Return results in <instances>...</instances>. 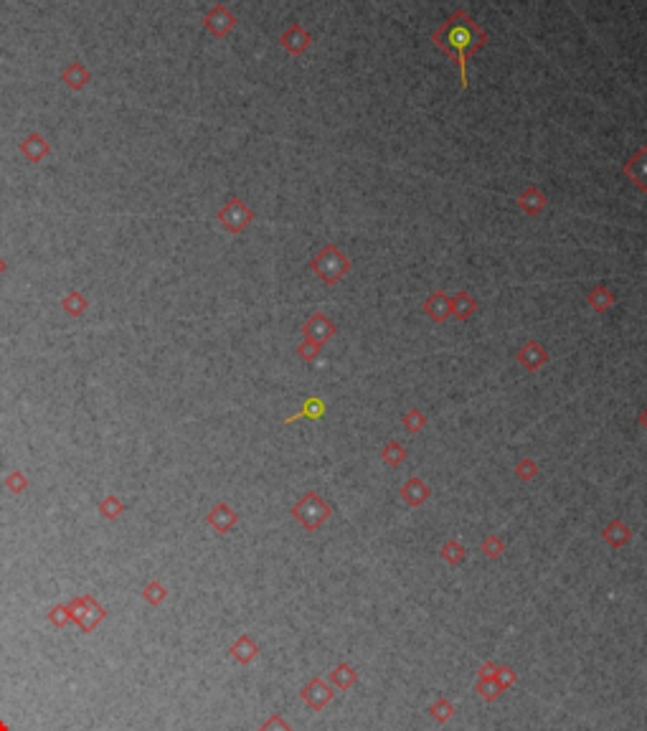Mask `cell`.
<instances>
[{
  "label": "cell",
  "mask_w": 647,
  "mask_h": 731,
  "mask_svg": "<svg viewBox=\"0 0 647 731\" xmlns=\"http://www.w3.org/2000/svg\"><path fill=\"white\" fill-rule=\"evenodd\" d=\"M431 43L455 61L459 69L462 89H467V61L475 51H480L488 43V34L480 28V23L465 10H455L444 23L431 31Z\"/></svg>",
  "instance_id": "1"
},
{
  "label": "cell",
  "mask_w": 647,
  "mask_h": 731,
  "mask_svg": "<svg viewBox=\"0 0 647 731\" xmlns=\"http://www.w3.org/2000/svg\"><path fill=\"white\" fill-rule=\"evenodd\" d=\"M310 267H313V272H315L325 284H335V282H341L343 277L348 274L350 259L345 257V251H343L341 247L328 244V247L320 249V254L313 259V265Z\"/></svg>",
  "instance_id": "2"
},
{
  "label": "cell",
  "mask_w": 647,
  "mask_h": 731,
  "mask_svg": "<svg viewBox=\"0 0 647 731\" xmlns=\"http://www.w3.org/2000/svg\"><path fill=\"white\" fill-rule=\"evenodd\" d=\"M292 513L297 515L299 524L305 526L307 531H315V528H320L325 524V518L330 515V506L320 495H315V493H307L305 498L292 508Z\"/></svg>",
  "instance_id": "3"
},
{
  "label": "cell",
  "mask_w": 647,
  "mask_h": 731,
  "mask_svg": "<svg viewBox=\"0 0 647 731\" xmlns=\"http://www.w3.org/2000/svg\"><path fill=\"white\" fill-rule=\"evenodd\" d=\"M218 221H221V224H224L229 232L239 234V232H244V229L249 226L251 211L244 206L239 199H231L224 208H221V211H218Z\"/></svg>",
  "instance_id": "4"
},
{
  "label": "cell",
  "mask_w": 647,
  "mask_h": 731,
  "mask_svg": "<svg viewBox=\"0 0 647 731\" xmlns=\"http://www.w3.org/2000/svg\"><path fill=\"white\" fill-rule=\"evenodd\" d=\"M335 323H332L330 317L325 315V313H315V315H310L307 317V323L302 325V333H305V341L310 343H317V346H323V343H328L335 335Z\"/></svg>",
  "instance_id": "5"
},
{
  "label": "cell",
  "mask_w": 647,
  "mask_h": 731,
  "mask_svg": "<svg viewBox=\"0 0 647 731\" xmlns=\"http://www.w3.org/2000/svg\"><path fill=\"white\" fill-rule=\"evenodd\" d=\"M624 175L637 185L639 191L647 193V145H642V148L624 163Z\"/></svg>",
  "instance_id": "6"
},
{
  "label": "cell",
  "mask_w": 647,
  "mask_h": 731,
  "mask_svg": "<svg viewBox=\"0 0 647 731\" xmlns=\"http://www.w3.org/2000/svg\"><path fill=\"white\" fill-rule=\"evenodd\" d=\"M515 358H518V363H521L525 371H531V374H533V371H538V368H543V366L548 363L546 348H543L541 343H536V341L525 343V346L518 350V356H515Z\"/></svg>",
  "instance_id": "7"
},
{
  "label": "cell",
  "mask_w": 647,
  "mask_h": 731,
  "mask_svg": "<svg viewBox=\"0 0 647 731\" xmlns=\"http://www.w3.org/2000/svg\"><path fill=\"white\" fill-rule=\"evenodd\" d=\"M424 313H427L434 323H444V320L452 315V300H449L442 290L431 292L429 297L424 300Z\"/></svg>",
  "instance_id": "8"
},
{
  "label": "cell",
  "mask_w": 647,
  "mask_h": 731,
  "mask_svg": "<svg viewBox=\"0 0 647 731\" xmlns=\"http://www.w3.org/2000/svg\"><path fill=\"white\" fill-rule=\"evenodd\" d=\"M280 41H282V46L290 51L292 56H299V54H302V51L310 46V41H313V38H310V34H307L302 25L295 23V25H290V28L284 31Z\"/></svg>",
  "instance_id": "9"
},
{
  "label": "cell",
  "mask_w": 647,
  "mask_h": 731,
  "mask_svg": "<svg viewBox=\"0 0 647 731\" xmlns=\"http://www.w3.org/2000/svg\"><path fill=\"white\" fill-rule=\"evenodd\" d=\"M548 199H546V193L538 191L536 185H528L525 191L518 196V206L525 211V214H531V216H536V214H541L543 208H546Z\"/></svg>",
  "instance_id": "10"
},
{
  "label": "cell",
  "mask_w": 647,
  "mask_h": 731,
  "mask_svg": "<svg viewBox=\"0 0 647 731\" xmlns=\"http://www.w3.org/2000/svg\"><path fill=\"white\" fill-rule=\"evenodd\" d=\"M587 305H589L594 313H606V310L614 305V295L609 292L606 284H597V287L587 295Z\"/></svg>",
  "instance_id": "11"
},
{
  "label": "cell",
  "mask_w": 647,
  "mask_h": 731,
  "mask_svg": "<svg viewBox=\"0 0 647 731\" xmlns=\"http://www.w3.org/2000/svg\"><path fill=\"white\" fill-rule=\"evenodd\" d=\"M401 495H404V500H407L409 506H422L424 500L429 498V488H427L419 477H411V480H407V485L401 488Z\"/></svg>",
  "instance_id": "12"
},
{
  "label": "cell",
  "mask_w": 647,
  "mask_h": 731,
  "mask_svg": "<svg viewBox=\"0 0 647 731\" xmlns=\"http://www.w3.org/2000/svg\"><path fill=\"white\" fill-rule=\"evenodd\" d=\"M323 414H325V401L320 396H310V399H305V404H302V409H299L297 414L287 416V422H295V419H320Z\"/></svg>",
  "instance_id": "13"
},
{
  "label": "cell",
  "mask_w": 647,
  "mask_h": 731,
  "mask_svg": "<svg viewBox=\"0 0 647 731\" xmlns=\"http://www.w3.org/2000/svg\"><path fill=\"white\" fill-rule=\"evenodd\" d=\"M449 300H452V315L462 317V320H467V317L477 310V300L470 297L467 292H457L455 297H449Z\"/></svg>",
  "instance_id": "14"
},
{
  "label": "cell",
  "mask_w": 647,
  "mask_h": 731,
  "mask_svg": "<svg viewBox=\"0 0 647 731\" xmlns=\"http://www.w3.org/2000/svg\"><path fill=\"white\" fill-rule=\"evenodd\" d=\"M206 23L211 25V28H214V34L221 36V34H226V31H229V28L234 25V16H231V13H229L226 8H221V5H218V8H216L214 13H211V16L206 18Z\"/></svg>",
  "instance_id": "15"
},
{
  "label": "cell",
  "mask_w": 647,
  "mask_h": 731,
  "mask_svg": "<svg viewBox=\"0 0 647 731\" xmlns=\"http://www.w3.org/2000/svg\"><path fill=\"white\" fill-rule=\"evenodd\" d=\"M208 521L218 528V531H229L234 524H236V513H231L226 506H216L214 508V513L208 515Z\"/></svg>",
  "instance_id": "16"
},
{
  "label": "cell",
  "mask_w": 647,
  "mask_h": 731,
  "mask_svg": "<svg viewBox=\"0 0 647 731\" xmlns=\"http://www.w3.org/2000/svg\"><path fill=\"white\" fill-rule=\"evenodd\" d=\"M604 539L609 541L612 546H622L624 541L630 539V528H627L624 524H620V521H614V524L604 531Z\"/></svg>",
  "instance_id": "17"
},
{
  "label": "cell",
  "mask_w": 647,
  "mask_h": 731,
  "mask_svg": "<svg viewBox=\"0 0 647 731\" xmlns=\"http://www.w3.org/2000/svg\"><path fill=\"white\" fill-rule=\"evenodd\" d=\"M424 424H427V419H424V414L419 412V409H409L407 414H404V427H407V432H422L424 429Z\"/></svg>",
  "instance_id": "18"
},
{
  "label": "cell",
  "mask_w": 647,
  "mask_h": 731,
  "mask_svg": "<svg viewBox=\"0 0 647 731\" xmlns=\"http://www.w3.org/2000/svg\"><path fill=\"white\" fill-rule=\"evenodd\" d=\"M404 457H407V449L401 447L398 442H389V445H386V449H383V460H386L389 465H398Z\"/></svg>",
  "instance_id": "19"
},
{
  "label": "cell",
  "mask_w": 647,
  "mask_h": 731,
  "mask_svg": "<svg viewBox=\"0 0 647 731\" xmlns=\"http://www.w3.org/2000/svg\"><path fill=\"white\" fill-rule=\"evenodd\" d=\"M320 350H323V346L310 343V341L299 343V346H297V353H299V358H302V361H315V358L320 356Z\"/></svg>",
  "instance_id": "20"
},
{
  "label": "cell",
  "mask_w": 647,
  "mask_h": 731,
  "mask_svg": "<svg viewBox=\"0 0 647 731\" xmlns=\"http://www.w3.org/2000/svg\"><path fill=\"white\" fill-rule=\"evenodd\" d=\"M442 554L447 556L449 564H455V561H459V559L465 556V548H462V543H455V541H449L447 546L442 548Z\"/></svg>",
  "instance_id": "21"
},
{
  "label": "cell",
  "mask_w": 647,
  "mask_h": 731,
  "mask_svg": "<svg viewBox=\"0 0 647 731\" xmlns=\"http://www.w3.org/2000/svg\"><path fill=\"white\" fill-rule=\"evenodd\" d=\"M142 594H145V597H148L150 602H152V605H160V602L166 599V589H163V587H160L158 582L148 584V589H142Z\"/></svg>",
  "instance_id": "22"
},
{
  "label": "cell",
  "mask_w": 647,
  "mask_h": 731,
  "mask_svg": "<svg viewBox=\"0 0 647 731\" xmlns=\"http://www.w3.org/2000/svg\"><path fill=\"white\" fill-rule=\"evenodd\" d=\"M515 473L521 475V477H531V475L538 473V467H536V462H533V460H523V462H518Z\"/></svg>",
  "instance_id": "23"
},
{
  "label": "cell",
  "mask_w": 647,
  "mask_h": 731,
  "mask_svg": "<svg viewBox=\"0 0 647 731\" xmlns=\"http://www.w3.org/2000/svg\"><path fill=\"white\" fill-rule=\"evenodd\" d=\"M639 424H642V427H645V429H647V409H645V412H642V416H639Z\"/></svg>",
  "instance_id": "24"
},
{
  "label": "cell",
  "mask_w": 647,
  "mask_h": 731,
  "mask_svg": "<svg viewBox=\"0 0 647 731\" xmlns=\"http://www.w3.org/2000/svg\"><path fill=\"white\" fill-rule=\"evenodd\" d=\"M0 731H8V726H5L3 721H0Z\"/></svg>",
  "instance_id": "25"
}]
</instances>
